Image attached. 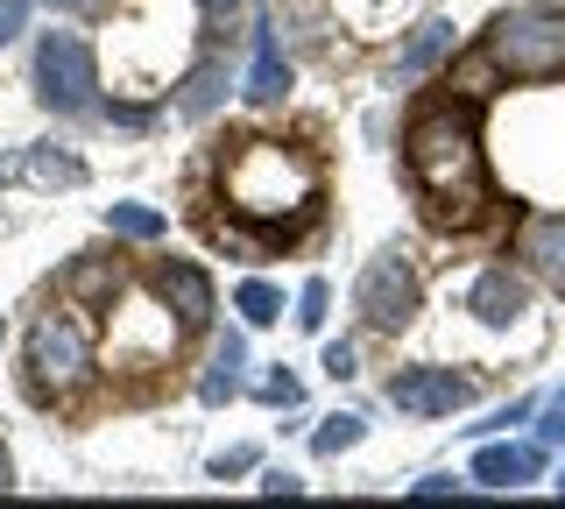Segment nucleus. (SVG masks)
<instances>
[{
	"instance_id": "nucleus-30",
	"label": "nucleus",
	"mask_w": 565,
	"mask_h": 509,
	"mask_svg": "<svg viewBox=\"0 0 565 509\" xmlns=\"http://www.w3.org/2000/svg\"><path fill=\"white\" fill-rule=\"evenodd\" d=\"M64 8H93V0H64Z\"/></svg>"
},
{
	"instance_id": "nucleus-4",
	"label": "nucleus",
	"mask_w": 565,
	"mask_h": 509,
	"mask_svg": "<svg viewBox=\"0 0 565 509\" xmlns=\"http://www.w3.org/2000/svg\"><path fill=\"white\" fill-rule=\"evenodd\" d=\"M35 93H43L50 114H93V99H99L93 50L78 36H64V29H50V36L35 43Z\"/></svg>"
},
{
	"instance_id": "nucleus-25",
	"label": "nucleus",
	"mask_w": 565,
	"mask_h": 509,
	"mask_svg": "<svg viewBox=\"0 0 565 509\" xmlns=\"http://www.w3.org/2000/svg\"><path fill=\"white\" fill-rule=\"evenodd\" d=\"M247 467H255V453H247V446H234V453H220V460H212L220 481H226V474H247Z\"/></svg>"
},
{
	"instance_id": "nucleus-20",
	"label": "nucleus",
	"mask_w": 565,
	"mask_h": 509,
	"mask_svg": "<svg viewBox=\"0 0 565 509\" xmlns=\"http://www.w3.org/2000/svg\"><path fill=\"white\" fill-rule=\"evenodd\" d=\"M326 305H332V290L311 276V284L297 290V326H305V332H318V326H326Z\"/></svg>"
},
{
	"instance_id": "nucleus-3",
	"label": "nucleus",
	"mask_w": 565,
	"mask_h": 509,
	"mask_svg": "<svg viewBox=\"0 0 565 509\" xmlns=\"http://www.w3.org/2000/svg\"><path fill=\"white\" fill-rule=\"evenodd\" d=\"M488 64L509 78H558L565 72V8H509L488 22Z\"/></svg>"
},
{
	"instance_id": "nucleus-23",
	"label": "nucleus",
	"mask_w": 565,
	"mask_h": 509,
	"mask_svg": "<svg viewBox=\"0 0 565 509\" xmlns=\"http://www.w3.org/2000/svg\"><path fill=\"white\" fill-rule=\"evenodd\" d=\"M22 22H29V0H0V43L22 36Z\"/></svg>"
},
{
	"instance_id": "nucleus-15",
	"label": "nucleus",
	"mask_w": 565,
	"mask_h": 509,
	"mask_svg": "<svg viewBox=\"0 0 565 509\" xmlns=\"http://www.w3.org/2000/svg\"><path fill=\"white\" fill-rule=\"evenodd\" d=\"M446 50H452V22H424V29H417V43L396 57V78H424L438 57H446Z\"/></svg>"
},
{
	"instance_id": "nucleus-31",
	"label": "nucleus",
	"mask_w": 565,
	"mask_h": 509,
	"mask_svg": "<svg viewBox=\"0 0 565 509\" xmlns=\"http://www.w3.org/2000/svg\"><path fill=\"white\" fill-rule=\"evenodd\" d=\"M558 496H565V474H558Z\"/></svg>"
},
{
	"instance_id": "nucleus-26",
	"label": "nucleus",
	"mask_w": 565,
	"mask_h": 509,
	"mask_svg": "<svg viewBox=\"0 0 565 509\" xmlns=\"http://www.w3.org/2000/svg\"><path fill=\"white\" fill-rule=\"evenodd\" d=\"M523 417H530V403H509V411H494L488 425H473V432H509V425H523Z\"/></svg>"
},
{
	"instance_id": "nucleus-17",
	"label": "nucleus",
	"mask_w": 565,
	"mask_h": 509,
	"mask_svg": "<svg viewBox=\"0 0 565 509\" xmlns=\"http://www.w3.org/2000/svg\"><path fill=\"white\" fill-rule=\"evenodd\" d=\"M22 178H35V184H78L85 163H78V156H57V149H35L22 163Z\"/></svg>"
},
{
	"instance_id": "nucleus-24",
	"label": "nucleus",
	"mask_w": 565,
	"mask_h": 509,
	"mask_svg": "<svg viewBox=\"0 0 565 509\" xmlns=\"http://www.w3.org/2000/svg\"><path fill=\"white\" fill-rule=\"evenodd\" d=\"M326 375H332V382H347V375H353V347H347V340H332V347H326Z\"/></svg>"
},
{
	"instance_id": "nucleus-21",
	"label": "nucleus",
	"mask_w": 565,
	"mask_h": 509,
	"mask_svg": "<svg viewBox=\"0 0 565 509\" xmlns=\"http://www.w3.org/2000/svg\"><path fill=\"white\" fill-rule=\"evenodd\" d=\"M262 403H276V411H290V403L297 396H305V390H297V375H282V368H276V375H262V390H255Z\"/></svg>"
},
{
	"instance_id": "nucleus-8",
	"label": "nucleus",
	"mask_w": 565,
	"mask_h": 509,
	"mask_svg": "<svg viewBox=\"0 0 565 509\" xmlns=\"http://www.w3.org/2000/svg\"><path fill=\"white\" fill-rule=\"evenodd\" d=\"M516 255L530 262L537 284H552L565 297V213H530L523 234H516Z\"/></svg>"
},
{
	"instance_id": "nucleus-22",
	"label": "nucleus",
	"mask_w": 565,
	"mask_h": 509,
	"mask_svg": "<svg viewBox=\"0 0 565 509\" xmlns=\"http://www.w3.org/2000/svg\"><path fill=\"white\" fill-rule=\"evenodd\" d=\"M537 438H544V446H565V390H558L552 403H544V425H537Z\"/></svg>"
},
{
	"instance_id": "nucleus-9",
	"label": "nucleus",
	"mask_w": 565,
	"mask_h": 509,
	"mask_svg": "<svg viewBox=\"0 0 565 509\" xmlns=\"http://www.w3.org/2000/svg\"><path fill=\"white\" fill-rule=\"evenodd\" d=\"M156 297L177 311V326H205L212 319V284H205V269H191V262H156Z\"/></svg>"
},
{
	"instance_id": "nucleus-16",
	"label": "nucleus",
	"mask_w": 565,
	"mask_h": 509,
	"mask_svg": "<svg viewBox=\"0 0 565 509\" xmlns=\"http://www.w3.org/2000/svg\"><path fill=\"white\" fill-rule=\"evenodd\" d=\"M106 226H114L120 241H156L163 234V213H156V205H106Z\"/></svg>"
},
{
	"instance_id": "nucleus-14",
	"label": "nucleus",
	"mask_w": 565,
	"mask_h": 509,
	"mask_svg": "<svg viewBox=\"0 0 565 509\" xmlns=\"http://www.w3.org/2000/svg\"><path fill=\"white\" fill-rule=\"evenodd\" d=\"M241 361H247L241 332H226L220 354H212V368H205V382H199V396H205V403H234V396H241Z\"/></svg>"
},
{
	"instance_id": "nucleus-11",
	"label": "nucleus",
	"mask_w": 565,
	"mask_h": 509,
	"mask_svg": "<svg viewBox=\"0 0 565 509\" xmlns=\"http://www.w3.org/2000/svg\"><path fill=\"white\" fill-rule=\"evenodd\" d=\"M537 467H544V453L509 446V438H488V446L473 453V481L481 488H523V481H537Z\"/></svg>"
},
{
	"instance_id": "nucleus-13",
	"label": "nucleus",
	"mask_w": 565,
	"mask_h": 509,
	"mask_svg": "<svg viewBox=\"0 0 565 509\" xmlns=\"http://www.w3.org/2000/svg\"><path fill=\"white\" fill-rule=\"evenodd\" d=\"M226 85H234V72H226V57H205L199 72L184 78V93H177V114H184V120H205V114L226 99Z\"/></svg>"
},
{
	"instance_id": "nucleus-5",
	"label": "nucleus",
	"mask_w": 565,
	"mask_h": 509,
	"mask_svg": "<svg viewBox=\"0 0 565 509\" xmlns=\"http://www.w3.org/2000/svg\"><path fill=\"white\" fill-rule=\"evenodd\" d=\"M29 368H35V390H78L93 375V332L71 311H43L29 326Z\"/></svg>"
},
{
	"instance_id": "nucleus-10",
	"label": "nucleus",
	"mask_w": 565,
	"mask_h": 509,
	"mask_svg": "<svg viewBox=\"0 0 565 509\" xmlns=\"http://www.w3.org/2000/svg\"><path fill=\"white\" fill-rule=\"evenodd\" d=\"M467 305H473V319H481V326H516L523 311H530V290H523V276H509V269H481Z\"/></svg>"
},
{
	"instance_id": "nucleus-7",
	"label": "nucleus",
	"mask_w": 565,
	"mask_h": 509,
	"mask_svg": "<svg viewBox=\"0 0 565 509\" xmlns=\"http://www.w3.org/2000/svg\"><path fill=\"white\" fill-rule=\"evenodd\" d=\"M388 403L411 417H452L473 403V375H452V368H403L388 382Z\"/></svg>"
},
{
	"instance_id": "nucleus-28",
	"label": "nucleus",
	"mask_w": 565,
	"mask_h": 509,
	"mask_svg": "<svg viewBox=\"0 0 565 509\" xmlns=\"http://www.w3.org/2000/svg\"><path fill=\"white\" fill-rule=\"evenodd\" d=\"M199 8H205V14H226V8H241V0H199Z\"/></svg>"
},
{
	"instance_id": "nucleus-19",
	"label": "nucleus",
	"mask_w": 565,
	"mask_h": 509,
	"mask_svg": "<svg viewBox=\"0 0 565 509\" xmlns=\"http://www.w3.org/2000/svg\"><path fill=\"white\" fill-rule=\"evenodd\" d=\"M234 305H241V319H247V326H276V319H282V297H276L269 284H241Z\"/></svg>"
},
{
	"instance_id": "nucleus-1",
	"label": "nucleus",
	"mask_w": 565,
	"mask_h": 509,
	"mask_svg": "<svg viewBox=\"0 0 565 509\" xmlns=\"http://www.w3.org/2000/svg\"><path fill=\"white\" fill-rule=\"evenodd\" d=\"M403 163H411L417 191L452 220H473L481 213V191H488V170H481V135H473V114L467 107H431L411 120V142H403Z\"/></svg>"
},
{
	"instance_id": "nucleus-12",
	"label": "nucleus",
	"mask_w": 565,
	"mask_h": 509,
	"mask_svg": "<svg viewBox=\"0 0 565 509\" xmlns=\"http://www.w3.org/2000/svg\"><path fill=\"white\" fill-rule=\"evenodd\" d=\"M276 29L282 22H262L255 29V64H247V99H255V107H276V99L290 93V64H282Z\"/></svg>"
},
{
	"instance_id": "nucleus-6",
	"label": "nucleus",
	"mask_w": 565,
	"mask_h": 509,
	"mask_svg": "<svg viewBox=\"0 0 565 509\" xmlns=\"http://www.w3.org/2000/svg\"><path fill=\"white\" fill-rule=\"evenodd\" d=\"M353 305H361V319L382 326V332L411 326V311H417V269H411L403 255H375V262L361 269V290H353Z\"/></svg>"
},
{
	"instance_id": "nucleus-18",
	"label": "nucleus",
	"mask_w": 565,
	"mask_h": 509,
	"mask_svg": "<svg viewBox=\"0 0 565 509\" xmlns=\"http://www.w3.org/2000/svg\"><path fill=\"white\" fill-rule=\"evenodd\" d=\"M353 438H361V417H353V411H340V417H326V425L311 432V453H318V460H332V453H347Z\"/></svg>"
},
{
	"instance_id": "nucleus-2",
	"label": "nucleus",
	"mask_w": 565,
	"mask_h": 509,
	"mask_svg": "<svg viewBox=\"0 0 565 509\" xmlns=\"http://www.w3.org/2000/svg\"><path fill=\"white\" fill-rule=\"evenodd\" d=\"M318 199V163L290 142H269V135H247V142L226 156V205L241 220L262 226H297Z\"/></svg>"
},
{
	"instance_id": "nucleus-27",
	"label": "nucleus",
	"mask_w": 565,
	"mask_h": 509,
	"mask_svg": "<svg viewBox=\"0 0 565 509\" xmlns=\"http://www.w3.org/2000/svg\"><path fill=\"white\" fill-rule=\"evenodd\" d=\"M297 488H305V481H297V474H282V467H276L269 481H262V496H297Z\"/></svg>"
},
{
	"instance_id": "nucleus-29",
	"label": "nucleus",
	"mask_w": 565,
	"mask_h": 509,
	"mask_svg": "<svg viewBox=\"0 0 565 509\" xmlns=\"http://www.w3.org/2000/svg\"><path fill=\"white\" fill-rule=\"evenodd\" d=\"M0 488H14V467H8V453H0Z\"/></svg>"
}]
</instances>
